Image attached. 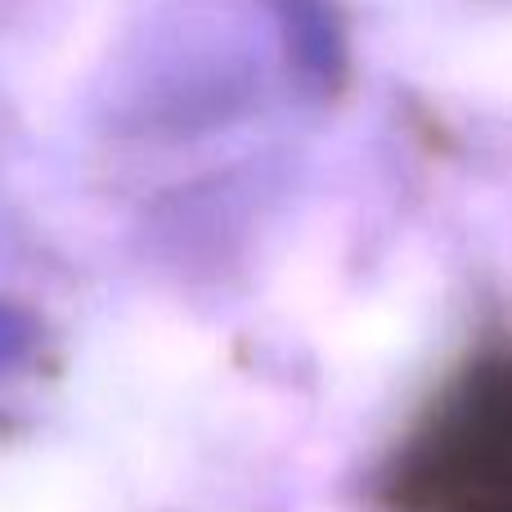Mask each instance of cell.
<instances>
[{
	"label": "cell",
	"instance_id": "obj_1",
	"mask_svg": "<svg viewBox=\"0 0 512 512\" xmlns=\"http://www.w3.org/2000/svg\"><path fill=\"white\" fill-rule=\"evenodd\" d=\"M405 512H512V355L454 382L405 468Z\"/></svg>",
	"mask_w": 512,
	"mask_h": 512
}]
</instances>
